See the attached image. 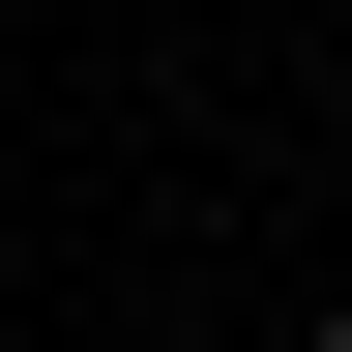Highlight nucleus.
Wrapping results in <instances>:
<instances>
[{"instance_id":"1","label":"nucleus","mask_w":352,"mask_h":352,"mask_svg":"<svg viewBox=\"0 0 352 352\" xmlns=\"http://www.w3.org/2000/svg\"><path fill=\"white\" fill-rule=\"evenodd\" d=\"M294 352H352V323H294Z\"/></svg>"}]
</instances>
